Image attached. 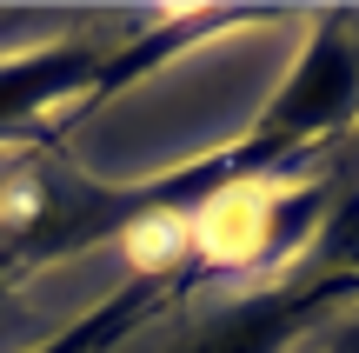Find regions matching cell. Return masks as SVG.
Returning <instances> with one entry per match:
<instances>
[{"mask_svg":"<svg viewBox=\"0 0 359 353\" xmlns=\"http://www.w3.org/2000/svg\"><path fill=\"white\" fill-rule=\"evenodd\" d=\"M353 107H359V34H353L346 13H326V20L299 40L293 67H286V80L273 87L266 114L246 127L240 154L253 160V173H266V167H280V160H293L299 147L339 133L353 120Z\"/></svg>","mask_w":359,"mask_h":353,"instance_id":"obj_1","label":"cell"},{"mask_svg":"<svg viewBox=\"0 0 359 353\" xmlns=\"http://www.w3.org/2000/svg\"><path fill=\"white\" fill-rule=\"evenodd\" d=\"M346 300H359V274H313L293 287H259L219 307L213 320H200L193 333H180L167 353H286Z\"/></svg>","mask_w":359,"mask_h":353,"instance_id":"obj_2","label":"cell"},{"mask_svg":"<svg viewBox=\"0 0 359 353\" xmlns=\"http://www.w3.org/2000/svg\"><path fill=\"white\" fill-rule=\"evenodd\" d=\"M160 293H167V280H160V274H133L114 300H100L93 314H80L60 340H47V347H34V353H107V347H120L160 307Z\"/></svg>","mask_w":359,"mask_h":353,"instance_id":"obj_3","label":"cell"},{"mask_svg":"<svg viewBox=\"0 0 359 353\" xmlns=\"http://www.w3.org/2000/svg\"><path fill=\"white\" fill-rule=\"evenodd\" d=\"M27 267V220H7L0 227V293H7V280Z\"/></svg>","mask_w":359,"mask_h":353,"instance_id":"obj_4","label":"cell"}]
</instances>
